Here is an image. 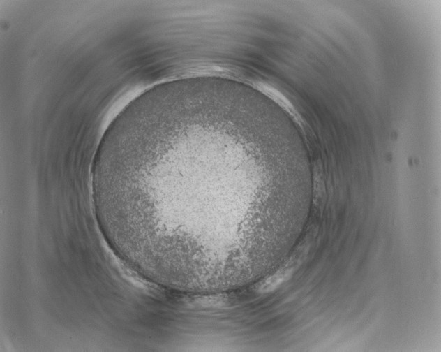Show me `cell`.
I'll return each instance as SVG.
<instances>
[{
	"mask_svg": "<svg viewBox=\"0 0 441 352\" xmlns=\"http://www.w3.org/2000/svg\"><path fill=\"white\" fill-rule=\"evenodd\" d=\"M251 143L179 114L133 119L98 147L93 189L125 256L167 288L236 272L258 251Z\"/></svg>",
	"mask_w": 441,
	"mask_h": 352,
	"instance_id": "1",
	"label": "cell"
}]
</instances>
